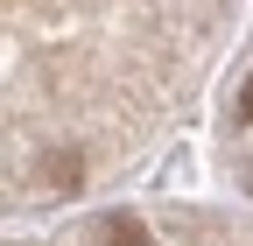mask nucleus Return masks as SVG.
<instances>
[{"mask_svg":"<svg viewBox=\"0 0 253 246\" xmlns=\"http://www.w3.org/2000/svg\"><path fill=\"white\" fill-rule=\"evenodd\" d=\"M106 239H113V246H148V232H141L134 218H106Z\"/></svg>","mask_w":253,"mask_h":246,"instance_id":"obj_1","label":"nucleus"},{"mask_svg":"<svg viewBox=\"0 0 253 246\" xmlns=\"http://www.w3.org/2000/svg\"><path fill=\"white\" fill-rule=\"evenodd\" d=\"M239 113H246V120H253V78H246V99H239Z\"/></svg>","mask_w":253,"mask_h":246,"instance_id":"obj_2","label":"nucleus"}]
</instances>
